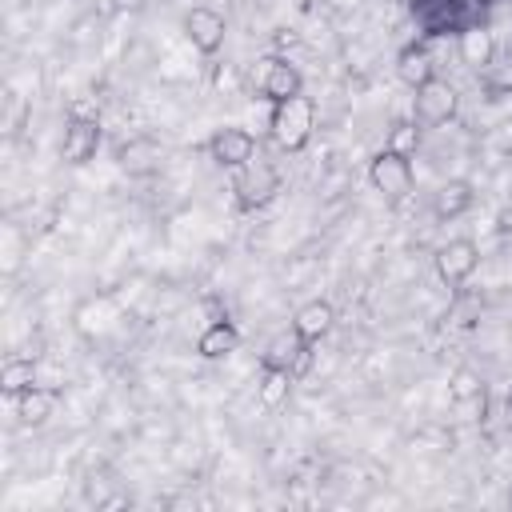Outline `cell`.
I'll list each match as a JSON object with an SVG mask.
<instances>
[{
    "label": "cell",
    "instance_id": "1",
    "mask_svg": "<svg viewBox=\"0 0 512 512\" xmlns=\"http://www.w3.org/2000/svg\"><path fill=\"white\" fill-rule=\"evenodd\" d=\"M312 128H316V108L312 100L300 92V96H288L280 104H272V120H268V132L272 140L284 148V152H300L308 140H312Z\"/></svg>",
    "mask_w": 512,
    "mask_h": 512
},
{
    "label": "cell",
    "instance_id": "2",
    "mask_svg": "<svg viewBox=\"0 0 512 512\" xmlns=\"http://www.w3.org/2000/svg\"><path fill=\"white\" fill-rule=\"evenodd\" d=\"M368 180H372V188H376L388 204H400V200L412 192V184H416L412 156H408V152H396V148L376 152L372 164H368Z\"/></svg>",
    "mask_w": 512,
    "mask_h": 512
},
{
    "label": "cell",
    "instance_id": "3",
    "mask_svg": "<svg viewBox=\"0 0 512 512\" xmlns=\"http://www.w3.org/2000/svg\"><path fill=\"white\" fill-rule=\"evenodd\" d=\"M232 192H236V204H240V208H264V204H272L276 192H280V172H276L272 164H264V160H252V164L236 168Z\"/></svg>",
    "mask_w": 512,
    "mask_h": 512
},
{
    "label": "cell",
    "instance_id": "4",
    "mask_svg": "<svg viewBox=\"0 0 512 512\" xmlns=\"http://www.w3.org/2000/svg\"><path fill=\"white\" fill-rule=\"evenodd\" d=\"M476 268H480V248L472 236H456V240L436 248V272L448 288H460Z\"/></svg>",
    "mask_w": 512,
    "mask_h": 512
},
{
    "label": "cell",
    "instance_id": "5",
    "mask_svg": "<svg viewBox=\"0 0 512 512\" xmlns=\"http://www.w3.org/2000/svg\"><path fill=\"white\" fill-rule=\"evenodd\" d=\"M184 36L192 40V48H196V52H204V56H216V52L224 48L228 24H224V16H220L216 8H208V4H196V8H188V12H184Z\"/></svg>",
    "mask_w": 512,
    "mask_h": 512
},
{
    "label": "cell",
    "instance_id": "6",
    "mask_svg": "<svg viewBox=\"0 0 512 512\" xmlns=\"http://www.w3.org/2000/svg\"><path fill=\"white\" fill-rule=\"evenodd\" d=\"M208 152H212V160H216L220 168H232V172H236V168H244V164L256 160V136H252L248 128L224 124V128L212 132Z\"/></svg>",
    "mask_w": 512,
    "mask_h": 512
},
{
    "label": "cell",
    "instance_id": "7",
    "mask_svg": "<svg viewBox=\"0 0 512 512\" xmlns=\"http://www.w3.org/2000/svg\"><path fill=\"white\" fill-rule=\"evenodd\" d=\"M456 104H460L456 88L440 76L428 80L424 88H416V120L420 124H448L456 116Z\"/></svg>",
    "mask_w": 512,
    "mask_h": 512
},
{
    "label": "cell",
    "instance_id": "8",
    "mask_svg": "<svg viewBox=\"0 0 512 512\" xmlns=\"http://www.w3.org/2000/svg\"><path fill=\"white\" fill-rule=\"evenodd\" d=\"M100 148V120L96 116H72L64 124V140H60V156L64 164H88Z\"/></svg>",
    "mask_w": 512,
    "mask_h": 512
},
{
    "label": "cell",
    "instance_id": "9",
    "mask_svg": "<svg viewBox=\"0 0 512 512\" xmlns=\"http://www.w3.org/2000/svg\"><path fill=\"white\" fill-rule=\"evenodd\" d=\"M260 92L272 100V104H280V100H288V96H300L304 92V80H300V68L296 64H288V60H280V56H272V60H264V76H260Z\"/></svg>",
    "mask_w": 512,
    "mask_h": 512
},
{
    "label": "cell",
    "instance_id": "10",
    "mask_svg": "<svg viewBox=\"0 0 512 512\" xmlns=\"http://www.w3.org/2000/svg\"><path fill=\"white\" fill-rule=\"evenodd\" d=\"M456 52H460V64H464V68L484 72V68L492 64V56H496V36H492V28L468 24V28L460 32V40H456Z\"/></svg>",
    "mask_w": 512,
    "mask_h": 512
},
{
    "label": "cell",
    "instance_id": "11",
    "mask_svg": "<svg viewBox=\"0 0 512 512\" xmlns=\"http://www.w3.org/2000/svg\"><path fill=\"white\" fill-rule=\"evenodd\" d=\"M396 76H400V84H408L412 92L424 88L428 80H436V60H432V52H428L424 44H408V48L396 56Z\"/></svg>",
    "mask_w": 512,
    "mask_h": 512
},
{
    "label": "cell",
    "instance_id": "12",
    "mask_svg": "<svg viewBox=\"0 0 512 512\" xmlns=\"http://www.w3.org/2000/svg\"><path fill=\"white\" fill-rule=\"evenodd\" d=\"M332 320H336V312H332V304H328V300H308V304H300V308H296L292 328H296V336H300V340L320 344V336H328V332H332Z\"/></svg>",
    "mask_w": 512,
    "mask_h": 512
},
{
    "label": "cell",
    "instance_id": "13",
    "mask_svg": "<svg viewBox=\"0 0 512 512\" xmlns=\"http://www.w3.org/2000/svg\"><path fill=\"white\" fill-rule=\"evenodd\" d=\"M236 344H240V332H236L228 320H212V324L200 332L196 352H200L204 360H224V356L236 352Z\"/></svg>",
    "mask_w": 512,
    "mask_h": 512
},
{
    "label": "cell",
    "instance_id": "14",
    "mask_svg": "<svg viewBox=\"0 0 512 512\" xmlns=\"http://www.w3.org/2000/svg\"><path fill=\"white\" fill-rule=\"evenodd\" d=\"M56 404H60V396H56L52 388H40V384H36V388H28V392L16 396V416L36 428V424H44V420L56 412Z\"/></svg>",
    "mask_w": 512,
    "mask_h": 512
},
{
    "label": "cell",
    "instance_id": "15",
    "mask_svg": "<svg viewBox=\"0 0 512 512\" xmlns=\"http://www.w3.org/2000/svg\"><path fill=\"white\" fill-rule=\"evenodd\" d=\"M36 380H40V364L28 360V356H12L0 368V392H8V396H20V392L36 388Z\"/></svg>",
    "mask_w": 512,
    "mask_h": 512
},
{
    "label": "cell",
    "instance_id": "16",
    "mask_svg": "<svg viewBox=\"0 0 512 512\" xmlns=\"http://www.w3.org/2000/svg\"><path fill=\"white\" fill-rule=\"evenodd\" d=\"M292 372L288 368H276V364H264V376H260V384H256V400L264 404V408H280L284 400H288V392H292Z\"/></svg>",
    "mask_w": 512,
    "mask_h": 512
},
{
    "label": "cell",
    "instance_id": "17",
    "mask_svg": "<svg viewBox=\"0 0 512 512\" xmlns=\"http://www.w3.org/2000/svg\"><path fill=\"white\" fill-rule=\"evenodd\" d=\"M468 204H472V188L464 180H444L436 188V212L440 216H460Z\"/></svg>",
    "mask_w": 512,
    "mask_h": 512
},
{
    "label": "cell",
    "instance_id": "18",
    "mask_svg": "<svg viewBox=\"0 0 512 512\" xmlns=\"http://www.w3.org/2000/svg\"><path fill=\"white\" fill-rule=\"evenodd\" d=\"M448 400H452V404L484 400V380H480V372H472V368H456L452 380H448Z\"/></svg>",
    "mask_w": 512,
    "mask_h": 512
},
{
    "label": "cell",
    "instance_id": "19",
    "mask_svg": "<svg viewBox=\"0 0 512 512\" xmlns=\"http://www.w3.org/2000/svg\"><path fill=\"white\" fill-rule=\"evenodd\" d=\"M300 336H296V328L292 332H280V336H272V344H268V352H264V364H276V368H292V360H296V352H300Z\"/></svg>",
    "mask_w": 512,
    "mask_h": 512
},
{
    "label": "cell",
    "instance_id": "20",
    "mask_svg": "<svg viewBox=\"0 0 512 512\" xmlns=\"http://www.w3.org/2000/svg\"><path fill=\"white\" fill-rule=\"evenodd\" d=\"M388 148H396V152H408V156H412V148H416V124H396V128H392Z\"/></svg>",
    "mask_w": 512,
    "mask_h": 512
},
{
    "label": "cell",
    "instance_id": "21",
    "mask_svg": "<svg viewBox=\"0 0 512 512\" xmlns=\"http://www.w3.org/2000/svg\"><path fill=\"white\" fill-rule=\"evenodd\" d=\"M312 356H316V352H312V344H308V340H304V344H300V352H296V360H292V368H288V372H292V376H296V380H300V376H308V368H312Z\"/></svg>",
    "mask_w": 512,
    "mask_h": 512
},
{
    "label": "cell",
    "instance_id": "22",
    "mask_svg": "<svg viewBox=\"0 0 512 512\" xmlns=\"http://www.w3.org/2000/svg\"><path fill=\"white\" fill-rule=\"evenodd\" d=\"M508 508H512V488H508Z\"/></svg>",
    "mask_w": 512,
    "mask_h": 512
},
{
    "label": "cell",
    "instance_id": "23",
    "mask_svg": "<svg viewBox=\"0 0 512 512\" xmlns=\"http://www.w3.org/2000/svg\"><path fill=\"white\" fill-rule=\"evenodd\" d=\"M508 408H512V392H508Z\"/></svg>",
    "mask_w": 512,
    "mask_h": 512
}]
</instances>
